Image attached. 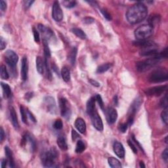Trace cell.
I'll use <instances>...</instances> for the list:
<instances>
[{"mask_svg":"<svg viewBox=\"0 0 168 168\" xmlns=\"http://www.w3.org/2000/svg\"><path fill=\"white\" fill-rule=\"evenodd\" d=\"M128 124L127 123H120V125L118 126V129L120 131V132L122 133H125L127 129V127H128Z\"/></svg>","mask_w":168,"mask_h":168,"instance_id":"cell-39","label":"cell"},{"mask_svg":"<svg viewBox=\"0 0 168 168\" xmlns=\"http://www.w3.org/2000/svg\"><path fill=\"white\" fill-rule=\"evenodd\" d=\"M44 104L46 107L47 111L51 114L57 112V106L55 99L51 96H47L44 98Z\"/></svg>","mask_w":168,"mask_h":168,"instance_id":"cell-11","label":"cell"},{"mask_svg":"<svg viewBox=\"0 0 168 168\" xmlns=\"http://www.w3.org/2000/svg\"><path fill=\"white\" fill-rule=\"evenodd\" d=\"M0 9H1L2 11H5L7 9V3L5 1H3V0L0 1Z\"/></svg>","mask_w":168,"mask_h":168,"instance_id":"cell-47","label":"cell"},{"mask_svg":"<svg viewBox=\"0 0 168 168\" xmlns=\"http://www.w3.org/2000/svg\"><path fill=\"white\" fill-rule=\"evenodd\" d=\"M111 66V64L110 63H106V64H103L98 67L97 70V72L98 74H102L104 72H106L110 69Z\"/></svg>","mask_w":168,"mask_h":168,"instance_id":"cell-30","label":"cell"},{"mask_svg":"<svg viewBox=\"0 0 168 168\" xmlns=\"http://www.w3.org/2000/svg\"><path fill=\"white\" fill-rule=\"evenodd\" d=\"M113 150L116 155L120 158H123L125 156V149L123 144L118 141H115L113 144Z\"/></svg>","mask_w":168,"mask_h":168,"instance_id":"cell-15","label":"cell"},{"mask_svg":"<svg viewBox=\"0 0 168 168\" xmlns=\"http://www.w3.org/2000/svg\"><path fill=\"white\" fill-rule=\"evenodd\" d=\"M38 28L39 31L41 32V34L43 35L44 39L48 40V39H52L53 38V36H54V33H53V32L49 28L46 27L41 24H39Z\"/></svg>","mask_w":168,"mask_h":168,"instance_id":"cell-14","label":"cell"},{"mask_svg":"<svg viewBox=\"0 0 168 168\" xmlns=\"http://www.w3.org/2000/svg\"><path fill=\"white\" fill-rule=\"evenodd\" d=\"M90 117L93 127L98 131H102L103 130V123H102V119L100 117L99 114H98L97 112L95 110L94 112L91 114Z\"/></svg>","mask_w":168,"mask_h":168,"instance_id":"cell-10","label":"cell"},{"mask_svg":"<svg viewBox=\"0 0 168 168\" xmlns=\"http://www.w3.org/2000/svg\"><path fill=\"white\" fill-rule=\"evenodd\" d=\"M5 60L6 63L9 65V67L14 70L18 62V57L15 51L12 50H7L5 53Z\"/></svg>","mask_w":168,"mask_h":168,"instance_id":"cell-7","label":"cell"},{"mask_svg":"<svg viewBox=\"0 0 168 168\" xmlns=\"http://www.w3.org/2000/svg\"><path fill=\"white\" fill-rule=\"evenodd\" d=\"M168 79V72L165 68H158L152 71L148 76V81L151 83H161Z\"/></svg>","mask_w":168,"mask_h":168,"instance_id":"cell-4","label":"cell"},{"mask_svg":"<svg viewBox=\"0 0 168 168\" xmlns=\"http://www.w3.org/2000/svg\"><path fill=\"white\" fill-rule=\"evenodd\" d=\"M6 47V42L4 40L3 38L1 37V39H0V49L1 51L3 50Z\"/></svg>","mask_w":168,"mask_h":168,"instance_id":"cell-46","label":"cell"},{"mask_svg":"<svg viewBox=\"0 0 168 168\" xmlns=\"http://www.w3.org/2000/svg\"><path fill=\"white\" fill-rule=\"evenodd\" d=\"M34 3V1H24V5L26 7V8L28 9L31 7L32 4Z\"/></svg>","mask_w":168,"mask_h":168,"instance_id":"cell-51","label":"cell"},{"mask_svg":"<svg viewBox=\"0 0 168 168\" xmlns=\"http://www.w3.org/2000/svg\"><path fill=\"white\" fill-rule=\"evenodd\" d=\"M8 163V161L7 160H5V159H3L1 160V167L2 168L3 167H5L7 166V164Z\"/></svg>","mask_w":168,"mask_h":168,"instance_id":"cell-54","label":"cell"},{"mask_svg":"<svg viewBox=\"0 0 168 168\" xmlns=\"http://www.w3.org/2000/svg\"><path fill=\"white\" fill-rule=\"evenodd\" d=\"M127 143H128V144H129V146H130V148H131V150H133V152L135 153V154L137 153V147L135 146V145L133 143V142L131 141H130V140H128Z\"/></svg>","mask_w":168,"mask_h":168,"instance_id":"cell-44","label":"cell"},{"mask_svg":"<svg viewBox=\"0 0 168 168\" xmlns=\"http://www.w3.org/2000/svg\"><path fill=\"white\" fill-rule=\"evenodd\" d=\"M160 21V15H152L149 17L148 19V22L149 25H150L151 26L154 27V26L155 24H158Z\"/></svg>","mask_w":168,"mask_h":168,"instance_id":"cell-28","label":"cell"},{"mask_svg":"<svg viewBox=\"0 0 168 168\" xmlns=\"http://www.w3.org/2000/svg\"><path fill=\"white\" fill-rule=\"evenodd\" d=\"M167 108H164V110L161 113V118H162V121L165 123V125L167 124Z\"/></svg>","mask_w":168,"mask_h":168,"instance_id":"cell-36","label":"cell"},{"mask_svg":"<svg viewBox=\"0 0 168 168\" xmlns=\"http://www.w3.org/2000/svg\"><path fill=\"white\" fill-rule=\"evenodd\" d=\"M134 34L135 38L138 40H145L152 35L153 27L149 24H143L137 28Z\"/></svg>","mask_w":168,"mask_h":168,"instance_id":"cell-5","label":"cell"},{"mask_svg":"<svg viewBox=\"0 0 168 168\" xmlns=\"http://www.w3.org/2000/svg\"><path fill=\"white\" fill-rule=\"evenodd\" d=\"M80 138V135L74 129H72V139L73 141H76L77 139Z\"/></svg>","mask_w":168,"mask_h":168,"instance_id":"cell-42","label":"cell"},{"mask_svg":"<svg viewBox=\"0 0 168 168\" xmlns=\"http://www.w3.org/2000/svg\"><path fill=\"white\" fill-rule=\"evenodd\" d=\"M1 86L3 90V96L5 98L9 99L12 95V91H11V89L7 83H5L3 82H1Z\"/></svg>","mask_w":168,"mask_h":168,"instance_id":"cell-23","label":"cell"},{"mask_svg":"<svg viewBox=\"0 0 168 168\" xmlns=\"http://www.w3.org/2000/svg\"><path fill=\"white\" fill-rule=\"evenodd\" d=\"M85 145L83 142L82 141H81V140H78V141H77L76 146V150H75L76 152L78 154H80L81 152H83L85 150Z\"/></svg>","mask_w":168,"mask_h":168,"instance_id":"cell-29","label":"cell"},{"mask_svg":"<svg viewBox=\"0 0 168 168\" xmlns=\"http://www.w3.org/2000/svg\"><path fill=\"white\" fill-rule=\"evenodd\" d=\"M21 77L23 81L27 80L28 72V63L27 57L24 56L22 59L21 62Z\"/></svg>","mask_w":168,"mask_h":168,"instance_id":"cell-16","label":"cell"},{"mask_svg":"<svg viewBox=\"0 0 168 168\" xmlns=\"http://www.w3.org/2000/svg\"><path fill=\"white\" fill-rule=\"evenodd\" d=\"M161 60L159 53L157 55L149 58L146 60L137 62L136 64L137 70L140 72H143L148 70L152 67L154 66L157 63Z\"/></svg>","mask_w":168,"mask_h":168,"instance_id":"cell-3","label":"cell"},{"mask_svg":"<svg viewBox=\"0 0 168 168\" xmlns=\"http://www.w3.org/2000/svg\"><path fill=\"white\" fill-rule=\"evenodd\" d=\"M88 3H89L91 5L93 6H96L97 5V2L96 1H87Z\"/></svg>","mask_w":168,"mask_h":168,"instance_id":"cell-55","label":"cell"},{"mask_svg":"<svg viewBox=\"0 0 168 168\" xmlns=\"http://www.w3.org/2000/svg\"><path fill=\"white\" fill-rule=\"evenodd\" d=\"M43 51H44V55H45V57L49 58L51 57V51L49 48V45L47 43V40L46 39H43Z\"/></svg>","mask_w":168,"mask_h":168,"instance_id":"cell-31","label":"cell"},{"mask_svg":"<svg viewBox=\"0 0 168 168\" xmlns=\"http://www.w3.org/2000/svg\"><path fill=\"white\" fill-rule=\"evenodd\" d=\"M52 17L57 22H60L63 18V13L59 1H55L53 5Z\"/></svg>","mask_w":168,"mask_h":168,"instance_id":"cell-9","label":"cell"},{"mask_svg":"<svg viewBox=\"0 0 168 168\" xmlns=\"http://www.w3.org/2000/svg\"><path fill=\"white\" fill-rule=\"evenodd\" d=\"M139 165H140V167H145V165H144V163L142 162V161H141V162H140Z\"/></svg>","mask_w":168,"mask_h":168,"instance_id":"cell-57","label":"cell"},{"mask_svg":"<svg viewBox=\"0 0 168 168\" xmlns=\"http://www.w3.org/2000/svg\"><path fill=\"white\" fill-rule=\"evenodd\" d=\"M105 114H106V118L107 122L108 124L112 125L116 122L118 118L117 111L112 107H108L105 110Z\"/></svg>","mask_w":168,"mask_h":168,"instance_id":"cell-12","label":"cell"},{"mask_svg":"<svg viewBox=\"0 0 168 168\" xmlns=\"http://www.w3.org/2000/svg\"><path fill=\"white\" fill-rule=\"evenodd\" d=\"M33 34H34V40L36 43H39L40 41V38H39V32L37 31V30L36 28H33Z\"/></svg>","mask_w":168,"mask_h":168,"instance_id":"cell-41","label":"cell"},{"mask_svg":"<svg viewBox=\"0 0 168 168\" xmlns=\"http://www.w3.org/2000/svg\"><path fill=\"white\" fill-rule=\"evenodd\" d=\"M167 136L165 137V143H166V144H167Z\"/></svg>","mask_w":168,"mask_h":168,"instance_id":"cell-58","label":"cell"},{"mask_svg":"<svg viewBox=\"0 0 168 168\" xmlns=\"http://www.w3.org/2000/svg\"><path fill=\"white\" fill-rule=\"evenodd\" d=\"M114 104H115L116 105L118 104V97L117 96H114Z\"/></svg>","mask_w":168,"mask_h":168,"instance_id":"cell-56","label":"cell"},{"mask_svg":"<svg viewBox=\"0 0 168 168\" xmlns=\"http://www.w3.org/2000/svg\"><path fill=\"white\" fill-rule=\"evenodd\" d=\"M9 114H10V120L11 122L12 123V125L15 129H18L19 127V124H18V118L17 113H16L15 110L14 109L13 107L11 106L10 109H9Z\"/></svg>","mask_w":168,"mask_h":168,"instance_id":"cell-17","label":"cell"},{"mask_svg":"<svg viewBox=\"0 0 168 168\" xmlns=\"http://www.w3.org/2000/svg\"><path fill=\"white\" fill-rule=\"evenodd\" d=\"M132 139H133V141L135 142V143L137 144V146H138V147H139V148L141 149V150H143V152H144V150H143V147H142V146L141 145V144H140V143H139L138 141H137V140L135 139L134 135H132Z\"/></svg>","mask_w":168,"mask_h":168,"instance_id":"cell-50","label":"cell"},{"mask_svg":"<svg viewBox=\"0 0 168 168\" xmlns=\"http://www.w3.org/2000/svg\"><path fill=\"white\" fill-rule=\"evenodd\" d=\"M57 143L62 150H66L68 149V144L66 138L64 136H59L57 140Z\"/></svg>","mask_w":168,"mask_h":168,"instance_id":"cell-24","label":"cell"},{"mask_svg":"<svg viewBox=\"0 0 168 168\" xmlns=\"http://www.w3.org/2000/svg\"><path fill=\"white\" fill-rule=\"evenodd\" d=\"M142 103V100L141 97L137 98L131 104L130 106V109L129 110V117H135V114L137 112L141 106V104Z\"/></svg>","mask_w":168,"mask_h":168,"instance_id":"cell-13","label":"cell"},{"mask_svg":"<svg viewBox=\"0 0 168 168\" xmlns=\"http://www.w3.org/2000/svg\"><path fill=\"white\" fill-rule=\"evenodd\" d=\"M58 152H59L57 150V149L53 147L50 150L42 154L41 159L43 166L46 167H56L55 160L59 156Z\"/></svg>","mask_w":168,"mask_h":168,"instance_id":"cell-2","label":"cell"},{"mask_svg":"<svg viewBox=\"0 0 168 168\" xmlns=\"http://www.w3.org/2000/svg\"><path fill=\"white\" fill-rule=\"evenodd\" d=\"M1 78L3 80H8L9 78V74L8 73L7 70L4 65H1Z\"/></svg>","mask_w":168,"mask_h":168,"instance_id":"cell-32","label":"cell"},{"mask_svg":"<svg viewBox=\"0 0 168 168\" xmlns=\"http://www.w3.org/2000/svg\"><path fill=\"white\" fill-rule=\"evenodd\" d=\"M32 97H33V93H31V92H29V93H26V95H25L26 99L28 100V101H30V99H31V98Z\"/></svg>","mask_w":168,"mask_h":168,"instance_id":"cell-53","label":"cell"},{"mask_svg":"<svg viewBox=\"0 0 168 168\" xmlns=\"http://www.w3.org/2000/svg\"><path fill=\"white\" fill-rule=\"evenodd\" d=\"M62 3L65 7L72 8L76 6V2L75 1H64L62 2Z\"/></svg>","mask_w":168,"mask_h":168,"instance_id":"cell-35","label":"cell"},{"mask_svg":"<svg viewBox=\"0 0 168 168\" xmlns=\"http://www.w3.org/2000/svg\"><path fill=\"white\" fill-rule=\"evenodd\" d=\"M61 76L65 82H68L70 80V72L68 68L66 66L62 67L61 70Z\"/></svg>","mask_w":168,"mask_h":168,"instance_id":"cell-25","label":"cell"},{"mask_svg":"<svg viewBox=\"0 0 168 168\" xmlns=\"http://www.w3.org/2000/svg\"><path fill=\"white\" fill-rule=\"evenodd\" d=\"M59 106L61 116L64 118L69 119L71 116V108L67 99L64 97L60 98L59 100Z\"/></svg>","mask_w":168,"mask_h":168,"instance_id":"cell-6","label":"cell"},{"mask_svg":"<svg viewBox=\"0 0 168 168\" xmlns=\"http://www.w3.org/2000/svg\"><path fill=\"white\" fill-rule=\"evenodd\" d=\"M162 156L163 160H164L165 162H167L168 160V150L167 148H165V150L163 151V152L162 154Z\"/></svg>","mask_w":168,"mask_h":168,"instance_id":"cell-45","label":"cell"},{"mask_svg":"<svg viewBox=\"0 0 168 168\" xmlns=\"http://www.w3.org/2000/svg\"><path fill=\"white\" fill-rule=\"evenodd\" d=\"M75 127L78 131L81 133L83 134L86 131V124L85 121H84L81 118H78L76 119L75 121Z\"/></svg>","mask_w":168,"mask_h":168,"instance_id":"cell-18","label":"cell"},{"mask_svg":"<svg viewBox=\"0 0 168 168\" xmlns=\"http://www.w3.org/2000/svg\"><path fill=\"white\" fill-rule=\"evenodd\" d=\"M5 137V133L3 128H1V131H0V141L2 142L3 141V139Z\"/></svg>","mask_w":168,"mask_h":168,"instance_id":"cell-52","label":"cell"},{"mask_svg":"<svg viewBox=\"0 0 168 168\" xmlns=\"http://www.w3.org/2000/svg\"><path fill=\"white\" fill-rule=\"evenodd\" d=\"M95 97H91L88 100L86 104V110L89 115H91L95 111Z\"/></svg>","mask_w":168,"mask_h":168,"instance_id":"cell-19","label":"cell"},{"mask_svg":"<svg viewBox=\"0 0 168 168\" xmlns=\"http://www.w3.org/2000/svg\"><path fill=\"white\" fill-rule=\"evenodd\" d=\"M27 112V114H28V116L30 118V120H31L32 122H36V118L34 117V116L28 110H26Z\"/></svg>","mask_w":168,"mask_h":168,"instance_id":"cell-48","label":"cell"},{"mask_svg":"<svg viewBox=\"0 0 168 168\" xmlns=\"http://www.w3.org/2000/svg\"><path fill=\"white\" fill-rule=\"evenodd\" d=\"M108 162L110 166L112 168H120L122 167V164L120 161L114 157H110L108 159Z\"/></svg>","mask_w":168,"mask_h":168,"instance_id":"cell-27","label":"cell"},{"mask_svg":"<svg viewBox=\"0 0 168 168\" xmlns=\"http://www.w3.org/2000/svg\"><path fill=\"white\" fill-rule=\"evenodd\" d=\"M89 83L91 84L92 85L95 86V87H99L100 86V83L96 80H92V79H90V80H89Z\"/></svg>","mask_w":168,"mask_h":168,"instance_id":"cell-49","label":"cell"},{"mask_svg":"<svg viewBox=\"0 0 168 168\" xmlns=\"http://www.w3.org/2000/svg\"><path fill=\"white\" fill-rule=\"evenodd\" d=\"M101 12L102 14V15L104 16V17L106 18V20H112V17L108 11H107L106 9H101Z\"/></svg>","mask_w":168,"mask_h":168,"instance_id":"cell-40","label":"cell"},{"mask_svg":"<svg viewBox=\"0 0 168 168\" xmlns=\"http://www.w3.org/2000/svg\"><path fill=\"white\" fill-rule=\"evenodd\" d=\"M36 69L39 72V74H43L44 72V66H45V60H43L41 57L38 56V57H36Z\"/></svg>","mask_w":168,"mask_h":168,"instance_id":"cell-22","label":"cell"},{"mask_svg":"<svg viewBox=\"0 0 168 168\" xmlns=\"http://www.w3.org/2000/svg\"><path fill=\"white\" fill-rule=\"evenodd\" d=\"M83 23H85V24H92L95 22V19L94 18H93L92 17H85L83 19Z\"/></svg>","mask_w":168,"mask_h":168,"instance_id":"cell-43","label":"cell"},{"mask_svg":"<svg viewBox=\"0 0 168 168\" xmlns=\"http://www.w3.org/2000/svg\"><path fill=\"white\" fill-rule=\"evenodd\" d=\"M71 32L75 34L78 38L81 39H85L86 38H87V36H86L85 32L80 28H73L71 29Z\"/></svg>","mask_w":168,"mask_h":168,"instance_id":"cell-26","label":"cell"},{"mask_svg":"<svg viewBox=\"0 0 168 168\" xmlns=\"http://www.w3.org/2000/svg\"><path fill=\"white\" fill-rule=\"evenodd\" d=\"M148 15V9L144 4L137 3L128 9L126 13V18L130 24H135L145 19Z\"/></svg>","mask_w":168,"mask_h":168,"instance_id":"cell-1","label":"cell"},{"mask_svg":"<svg viewBox=\"0 0 168 168\" xmlns=\"http://www.w3.org/2000/svg\"><path fill=\"white\" fill-rule=\"evenodd\" d=\"M95 99H96V101L98 102V104H99V106L101 107V108L102 110H104V102H103V101H102L101 95L99 94H97L96 95H95Z\"/></svg>","mask_w":168,"mask_h":168,"instance_id":"cell-38","label":"cell"},{"mask_svg":"<svg viewBox=\"0 0 168 168\" xmlns=\"http://www.w3.org/2000/svg\"><path fill=\"white\" fill-rule=\"evenodd\" d=\"M167 85H159V86H155V87H150L144 91V93H146L147 95L149 96H160L164 93V91L167 90Z\"/></svg>","mask_w":168,"mask_h":168,"instance_id":"cell-8","label":"cell"},{"mask_svg":"<svg viewBox=\"0 0 168 168\" xmlns=\"http://www.w3.org/2000/svg\"><path fill=\"white\" fill-rule=\"evenodd\" d=\"M20 112L21 118H22V122H24V123H28V121H27V118H28L27 112L26 111V110L24 109V108L22 106H20Z\"/></svg>","mask_w":168,"mask_h":168,"instance_id":"cell-33","label":"cell"},{"mask_svg":"<svg viewBox=\"0 0 168 168\" xmlns=\"http://www.w3.org/2000/svg\"><path fill=\"white\" fill-rule=\"evenodd\" d=\"M5 152L7 160L8 161L9 166L11 167H15V161H14L12 151L11 150V149L8 146H5Z\"/></svg>","mask_w":168,"mask_h":168,"instance_id":"cell-20","label":"cell"},{"mask_svg":"<svg viewBox=\"0 0 168 168\" xmlns=\"http://www.w3.org/2000/svg\"><path fill=\"white\" fill-rule=\"evenodd\" d=\"M160 104V106L162 107V108H167L168 102H167V94H165V96L161 99Z\"/></svg>","mask_w":168,"mask_h":168,"instance_id":"cell-37","label":"cell"},{"mask_svg":"<svg viewBox=\"0 0 168 168\" xmlns=\"http://www.w3.org/2000/svg\"><path fill=\"white\" fill-rule=\"evenodd\" d=\"M77 53H78V49L76 47H73L71 49V50L70 51L68 55V61L70 62L72 65H74L75 64Z\"/></svg>","mask_w":168,"mask_h":168,"instance_id":"cell-21","label":"cell"},{"mask_svg":"<svg viewBox=\"0 0 168 168\" xmlns=\"http://www.w3.org/2000/svg\"><path fill=\"white\" fill-rule=\"evenodd\" d=\"M62 127H63V123H62V120H60V119H58V120H56L55 123H53V127L57 130L62 129Z\"/></svg>","mask_w":168,"mask_h":168,"instance_id":"cell-34","label":"cell"}]
</instances>
